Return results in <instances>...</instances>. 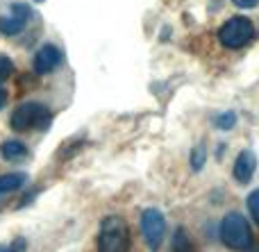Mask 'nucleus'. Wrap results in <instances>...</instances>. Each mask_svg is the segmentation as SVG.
<instances>
[{"label": "nucleus", "mask_w": 259, "mask_h": 252, "mask_svg": "<svg viewBox=\"0 0 259 252\" xmlns=\"http://www.w3.org/2000/svg\"><path fill=\"white\" fill-rule=\"evenodd\" d=\"M130 227L125 218L105 216L98 232V252H130Z\"/></svg>", "instance_id": "f257e3e1"}, {"label": "nucleus", "mask_w": 259, "mask_h": 252, "mask_svg": "<svg viewBox=\"0 0 259 252\" xmlns=\"http://www.w3.org/2000/svg\"><path fill=\"white\" fill-rule=\"evenodd\" d=\"M221 241H223L225 248L230 250H237V252H243L252 245V232H250V225H248L246 216H241L239 212H230L223 216L221 221Z\"/></svg>", "instance_id": "f03ea898"}, {"label": "nucleus", "mask_w": 259, "mask_h": 252, "mask_svg": "<svg viewBox=\"0 0 259 252\" xmlns=\"http://www.w3.org/2000/svg\"><path fill=\"white\" fill-rule=\"evenodd\" d=\"M9 125L16 132H27V130H48L50 125V109L44 103H21L12 112Z\"/></svg>", "instance_id": "7ed1b4c3"}, {"label": "nucleus", "mask_w": 259, "mask_h": 252, "mask_svg": "<svg viewBox=\"0 0 259 252\" xmlns=\"http://www.w3.org/2000/svg\"><path fill=\"white\" fill-rule=\"evenodd\" d=\"M255 39V25L248 21L246 16H234L230 21H225L219 30V41L223 48L228 50H239L243 45H248Z\"/></svg>", "instance_id": "20e7f679"}, {"label": "nucleus", "mask_w": 259, "mask_h": 252, "mask_svg": "<svg viewBox=\"0 0 259 252\" xmlns=\"http://www.w3.org/2000/svg\"><path fill=\"white\" fill-rule=\"evenodd\" d=\"M32 9L23 3H9L0 12V34L5 36H16L25 30V25L30 23Z\"/></svg>", "instance_id": "39448f33"}, {"label": "nucleus", "mask_w": 259, "mask_h": 252, "mask_svg": "<svg viewBox=\"0 0 259 252\" xmlns=\"http://www.w3.org/2000/svg\"><path fill=\"white\" fill-rule=\"evenodd\" d=\"M141 234L150 252H157L166 236V218L159 209H146L141 214Z\"/></svg>", "instance_id": "423d86ee"}, {"label": "nucleus", "mask_w": 259, "mask_h": 252, "mask_svg": "<svg viewBox=\"0 0 259 252\" xmlns=\"http://www.w3.org/2000/svg\"><path fill=\"white\" fill-rule=\"evenodd\" d=\"M64 53L53 43H44L34 55V73L36 75H46V73H53L55 68L62 64Z\"/></svg>", "instance_id": "0eeeda50"}, {"label": "nucleus", "mask_w": 259, "mask_h": 252, "mask_svg": "<svg viewBox=\"0 0 259 252\" xmlns=\"http://www.w3.org/2000/svg\"><path fill=\"white\" fill-rule=\"evenodd\" d=\"M255 171H257L255 153H252V150H241L237 162H234V168H232L234 180H237L239 184H248V182L252 180V175H255Z\"/></svg>", "instance_id": "6e6552de"}, {"label": "nucleus", "mask_w": 259, "mask_h": 252, "mask_svg": "<svg viewBox=\"0 0 259 252\" xmlns=\"http://www.w3.org/2000/svg\"><path fill=\"white\" fill-rule=\"evenodd\" d=\"M0 157H3L5 162H21V159L27 157V148L23 141L9 139L0 145Z\"/></svg>", "instance_id": "1a4fd4ad"}, {"label": "nucleus", "mask_w": 259, "mask_h": 252, "mask_svg": "<svg viewBox=\"0 0 259 252\" xmlns=\"http://www.w3.org/2000/svg\"><path fill=\"white\" fill-rule=\"evenodd\" d=\"M25 182H27L25 173H5V175H0V195L14 193V191H18Z\"/></svg>", "instance_id": "9d476101"}, {"label": "nucleus", "mask_w": 259, "mask_h": 252, "mask_svg": "<svg viewBox=\"0 0 259 252\" xmlns=\"http://www.w3.org/2000/svg\"><path fill=\"white\" fill-rule=\"evenodd\" d=\"M173 252H196V245H193L191 236L187 234L184 227H178L173 236Z\"/></svg>", "instance_id": "9b49d317"}, {"label": "nucleus", "mask_w": 259, "mask_h": 252, "mask_svg": "<svg viewBox=\"0 0 259 252\" xmlns=\"http://www.w3.org/2000/svg\"><path fill=\"white\" fill-rule=\"evenodd\" d=\"M234 123H237V114H234V112H223L221 116H216V127H219V130H223V132L232 130Z\"/></svg>", "instance_id": "f8f14e48"}, {"label": "nucleus", "mask_w": 259, "mask_h": 252, "mask_svg": "<svg viewBox=\"0 0 259 252\" xmlns=\"http://www.w3.org/2000/svg\"><path fill=\"white\" fill-rule=\"evenodd\" d=\"M246 205H248V212H250L252 221H255L257 225H259V189H257V191H252V193L248 195Z\"/></svg>", "instance_id": "ddd939ff"}, {"label": "nucleus", "mask_w": 259, "mask_h": 252, "mask_svg": "<svg viewBox=\"0 0 259 252\" xmlns=\"http://www.w3.org/2000/svg\"><path fill=\"white\" fill-rule=\"evenodd\" d=\"M205 162H207V153L202 145H198V148L191 153V168L193 171H200V168L205 166Z\"/></svg>", "instance_id": "4468645a"}, {"label": "nucleus", "mask_w": 259, "mask_h": 252, "mask_svg": "<svg viewBox=\"0 0 259 252\" xmlns=\"http://www.w3.org/2000/svg\"><path fill=\"white\" fill-rule=\"evenodd\" d=\"M12 73H14V62L9 57H5V55H0V82L7 80Z\"/></svg>", "instance_id": "2eb2a0df"}, {"label": "nucleus", "mask_w": 259, "mask_h": 252, "mask_svg": "<svg viewBox=\"0 0 259 252\" xmlns=\"http://www.w3.org/2000/svg\"><path fill=\"white\" fill-rule=\"evenodd\" d=\"M0 252H25V241L16 239L14 243H9V245H0Z\"/></svg>", "instance_id": "dca6fc26"}, {"label": "nucleus", "mask_w": 259, "mask_h": 252, "mask_svg": "<svg viewBox=\"0 0 259 252\" xmlns=\"http://www.w3.org/2000/svg\"><path fill=\"white\" fill-rule=\"evenodd\" d=\"M232 5H237L239 9H252L259 5V0H232Z\"/></svg>", "instance_id": "f3484780"}, {"label": "nucleus", "mask_w": 259, "mask_h": 252, "mask_svg": "<svg viewBox=\"0 0 259 252\" xmlns=\"http://www.w3.org/2000/svg\"><path fill=\"white\" fill-rule=\"evenodd\" d=\"M5 105H7V89L0 84V109H3Z\"/></svg>", "instance_id": "a211bd4d"}, {"label": "nucleus", "mask_w": 259, "mask_h": 252, "mask_svg": "<svg viewBox=\"0 0 259 252\" xmlns=\"http://www.w3.org/2000/svg\"><path fill=\"white\" fill-rule=\"evenodd\" d=\"M252 252H259V248H257V250H252Z\"/></svg>", "instance_id": "6ab92c4d"}]
</instances>
